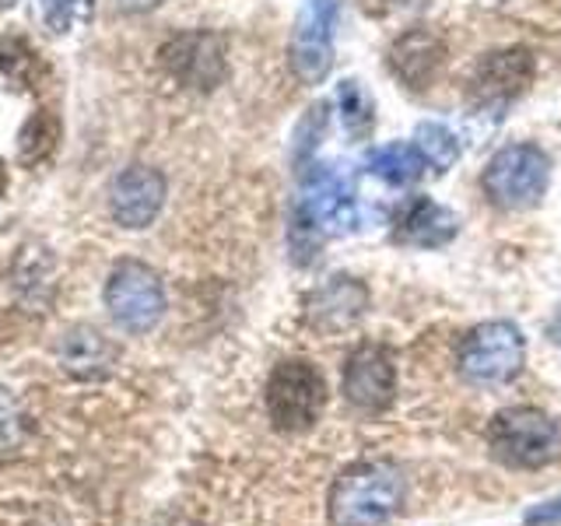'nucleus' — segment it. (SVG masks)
Returning <instances> with one entry per match:
<instances>
[{
  "mask_svg": "<svg viewBox=\"0 0 561 526\" xmlns=\"http://www.w3.org/2000/svg\"><path fill=\"white\" fill-rule=\"evenodd\" d=\"M488 449L502 467L540 470L561 456V428L537 408H505L488 425Z\"/></svg>",
  "mask_w": 561,
  "mask_h": 526,
  "instance_id": "3",
  "label": "nucleus"
},
{
  "mask_svg": "<svg viewBox=\"0 0 561 526\" xmlns=\"http://www.w3.org/2000/svg\"><path fill=\"white\" fill-rule=\"evenodd\" d=\"M39 11H43V22L53 32H67L75 22L88 18L92 0H39Z\"/></svg>",
  "mask_w": 561,
  "mask_h": 526,
  "instance_id": "23",
  "label": "nucleus"
},
{
  "mask_svg": "<svg viewBox=\"0 0 561 526\" xmlns=\"http://www.w3.org/2000/svg\"><path fill=\"white\" fill-rule=\"evenodd\" d=\"M341 393L355 411L379 414L397 397V365L379 344H358L344 362Z\"/></svg>",
  "mask_w": 561,
  "mask_h": 526,
  "instance_id": "11",
  "label": "nucleus"
},
{
  "mask_svg": "<svg viewBox=\"0 0 561 526\" xmlns=\"http://www.w3.org/2000/svg\"><path fill=\"white\" fill-rule=\"evenodd\" d=\"M526 362V341L516 323L491 320L473 327L456 347V368L470 386H502L519 376Z\"/></svg>",
  "mask_w": 561,
  "mask_h": 526,
  "instance_id": "5",
  "label": "nucleus"
},
{
  "mask_svg": "<svg viewBox=\"0 0 561 526\" xmlns=\"http://www.w3.org/2000/svg\"><path fill=\"white\" fill-rule=\"evenodd\" d=\"M158 60H162L165 75L175 84L190 88V92H215L228 78V57H225L221 35L204 32V28L172 35V39L158 49Z\"/></svg>",
  "mask_w": 561,
  "mask_h": 526,
  "instance_id": "8",
  "label": "nucleus"
},
{
  "mask_svg": "<svg viewBox=\"0 0 561 526\" xmlns=\"http://www.w3.org/2000/svg\"><path fill=\"white\" fill-rule=\"evenodd\" d=\"M105 309L127 333H148L165 316V288L148 263L123 260L105 281Z\"/></svg>",
  "mask_w": 561,
  "mask_h": 526,
  "instance_id": "6",
  "label": "nucleus"
},
{
  "mask_svg": "<svg viewBox=\"0 0 561 526\" xmlns=\"http://www.w3.org/2000/svg\"><path fill=\"white\" fill-rule=\"evenodd\" d=\"M446 60H449L446 39L425 25H414L403 35H397L390 46V57H386L390 75L408 88V92H428V88L443 78Z\"/></svg>",
  "mask_w": 561,
  "mask_h": 526,
  "instance_id": "12",
  "label": "nucleus"
},
{
  "mask_svg": "<svg viewBox=\"0 0 561 526\" xmlns=\"http://www.w3.org/2000/svg\"><path fill=\"white\" fill-rule=\"evenodd\" d=\"M32 67H39V57H35V49L28 43H22V39L0 43V70H4L18 88H28L35 81Z\"/></svg>",
  "mask_w": 561,
  "mask_h": 526,
  "instance_id": "22",
  "label": "nucleus"
},
{
  "mask_svg": "<svg viewBox=\"0 0 561 526\" xmlns=\"http://www.w3.org/2000/svg\"><path fill=\"white\" fill-rule=\"evenodd\" d=\"M162 0H116V8L119 11H127V14H140V11H154Z\"/></svg>",
  "mask_w": 561,
  "mask_h": 526,
  "instance_id": "25",
  "label": "nucleus"
},
{
  "mask_svg": "<svg viewBox=\"0 0 561 526\" xmlns=\"http://www.w3.org/2000/svg\"><path fill=\"white\" fill-rule=\"evenodd\" d=\"M165 204V175L151 165H127L110 190V210L123 228H148Z\"/></svg>",
  "mask_w": 561,
  "mask_h": 526,
  "instance_id": "13",
  "label": "nucleus"
},
{
  "mask_svg": "<svg viewBox=\"0 0 561 526\" xmlns=\"http://www.w3.org/2000/svg\"><path fill=\"white\" fill-rule=\"evenodd\" d=\"M60 145V119L49 110H39L25 119L22 134H18V162L22 165H39L46 158L57 151Z\"/></svg>",
  "mask_w": 561,
  "mask_h": 526,
  "instance_id": "18",
  "label": "nucleus"
},
{
  "mask_svg": "<svg viewBox=\"0 0 561 526\" xmlns=\"http://www.w3.org/2000/svg\"><path fill=\"white\" fill-rule=\"evenodd\" d=\"M403 495H408V484L393 464L365 460L347 467L330 484L327 513L333 526H379L400 513Z\"/></svg>",
  "mask_w": 561,
  "mask_h": 526,
  "instance_id": "1",
  "label": "nucleus"
},
{
  "mask_svg": "<svg viewBox=\"0 0 561 526\" xmlns=\"http://www.w3.org/2000/svg\"><path fill=\"white\" fill-rule=\"evenodd\" d=\"M460 232V218L432 197H411L393 218V242L411 250H443Z\"/></svg>",
  "mask_w": 561,
  "mask_h": 526,
  "instance_id": "14",
  "label": "nucleus"
},
{
  "mask_svg": "<svg viewBox=\"0 0 561 526\" xmlns=\"http://www.w3.org/2000/svg\"><path fill=\"white\" fill-rule=\"evenodd\" d=\"M365 309H368V288L358 277H344V274L330 277L306 302L309 323L327 333H337V330H347L351 323H358Z\"/></svg>",
  "mask_w": 561,
  "mask_h": 526,
  "instance_id": "15",
  "label": "nucleus"
},
{
  "mask_svg": "<svg viewBox=\"0 0 561 526\" xmlns=\"http://www.w3.org/2000/svg\"><path fill=\"white\" fill-rule=\"evenodd\" d=\"M302 175V197L295 204V215L306 218L323 239L327 236H344L358 225V207L355 193H351L347 180L330 165L312 162Z\"/></svg>",
  "mask_w": 561,
  "mask_h": 526,
  "instance_id": "9",
  "label": "nucleus"
},
{
  "mask_svg": "<svg viewBox=\"0 0 561 526\" xmlns=\"http://www.w3.org/2000/svg\"><path fill=\"white\" fill-rule=\"evenodd\" d=\"M548 338L561 347V309L554 312V320H551V327H548Z\"/></svg>",
  "mask_w": 561,
  "mask_h": 526,
  "instance_id": "26",
  "label": "nucleus"
},
{
  "mask_svg": "<svg viewBox=\"0 0 561 526\" xmlns=\"http://www.w3.org/2000/svg\"><path fill=\"white\" fill-rule=\"evenodd\" d=\"M337 110H341L344 134L351 140H368V137H373V127H376V102L362 88V81H355V78L341 81V88H337Z\"/></svg>",
  "mask_w": 561,
  "mask_h": 526,
  "instance_id": "19",
  "label": "nucleus"
},
{
  "mask_svg": "<svg viewBox=\"0 0 561 526\" xmlns=\"http://www.w3.org/2000/svg\"><path fill=\"white\" fill-rule=\"evenodd\" d=\"M414 148L425 155L428 169L438 175L449 172L456 165V158H460V140L443 123H421L414 130Z\"/></svg>",
  "mask_w": 561,
  "mask_h": 526,
  "instance_id": "20",
  "label": "nucleus"
},
{
  "mask_svg": "<svg viewBox=\"0 0 561 526\" xmlns=\"http://www.w3.org/2000/svg\"><path fill=\"white\" fill-rule=\"evenodd\" d=\"M330 105L327 102H316L306 110L302 123L295 127V140H291V165L295 172H306L312 162H316V148H320V140L327 134V116Z\"/></svg>",
  "mask_w": 561,
  "mask_h": 526,
  "instance_id": "21",
  "label": "nucleus"
},
{
  "mask_svg": "<svg viewBox=\"0 0 561 526\" xmlns=\"http://www.w3.org/2000/svg\"><path fill=\"white\" fill-rule=\"evenodd\" d=\"M397 4H411V0H397Z\"/></svg>",
  "mask_w": 561,
  "mask_h": 526,
  "instance_id": "28",
  "label": "nucleus"
},
{
  "mask_svg": "<svg viewBox=\"0 0 561 526\" xmlns=\"http://www.w3.org/2000/svg\"><path fill=\"white\" fill-rule=\"evenodd\" d=\"M263 411L280 435H302L316 428L327 411L323 373L306 358L277 362L267 376V386H263Z\"/></svg>",
  "mask_w": 561,
  "mask_h": 526,
  "instance_id": "2",
  "label": "nucleus"
},
{
  "mask_svg": "<svg viewBox=\"0 0 561 526\" xmlns=\"http://www.w3.org/2000/svg\"><path fill=\"white\" fill-rule=\"evenodd\" d=\"M337 0H302L291 32V70L302 84H320L333 70Z\"/></svg>",
  "mask_w": 561,
  "mask_h": 526,
  "instance_id": "10",
  "label": "nucleus"
},
{
  "mask_svg": "<svg viewBox=\"0 0 561 526\" xmlns=\"http://www.w3.org/2000/svg\"><path fill=\"white\" fill-rule=\"evenodd\" d=\"M365 165L373 175H379L382 183H390V186H414L421 175L428 172V162H425V155H421L414 145H382L376 148L373 155L365 158Z\"/></svg>",
  "mask_w": 561,
  "mask_h": 526,
  "instance_id": "17",
  "label": "nucleus"
},
{
  "mask_svg": "<svg viewBox=\"0 0 561 526\" xmlns=\"http://www.w3.org/2000/svg\"><path fill=\"white\" fill-rule=\"evenodd\" d=\"M8 190V172H4V162H0V193Z\"/></svg>",
  "mask_w": 561,
  "mask_h": 526,
  "instance_id": "27",
  "label": "nucleus"
},
{
  "mask_svg": "<svg viewBox=\"0 0 561 526\" xmlns=\"http://www.w3.org/2000/svg\"><path fill=\"white\" fill-rule=\"evenodd\" d=\"M534 78H537V57L526 46H505L488 53V57L478 60L467 81L470 105L478 113L502 116L519 95L530 92Z\"/></svg>",
  "mask_w": 561,
  "mask_h": 526,
  "instance_id": "7",
  "label": "nucleus"
},
{
  "mask_svg": "<svg viewBox=\"0 0 561 526\" xmlns=\"http://www.w3.org/2000/svg\"><path fill=\"white\" fill-rule=\"evenodd\" d=\"M60 362L67 373H75L81 379H102L113 373V362H116V347L102 338L99 330L92 327H78L70 330L64 344H60Z\"/></svg>",
  "mask_w": 561,
  "mask_h": 526,
  "instance_id": "16",
  "label": "nucleus"
},
{
  "mask_svg": "<svg viewBox=\"0 0 561 526\" xmlns=\"http://www.w3.org/2000/svg\"><path fill=\"white\" fill-rule=\"evenodd\" d=\"M526 523H530V526H551V523H561V499L543 502V505L530 508V513H526Z\"/></svg>",
  "mask_w": 561,
  "mask_h": 526,
  "instance_id": "24",
  "label": "nucleus"
},
{
  "mask_svg": "<svg viewBox=\"0 0 561 526\" xmlns=\"http://www.w3.org/2000/svg\"><path fill=\"white\" fill-rule=\"evenodd\" d=\"M484 193L502 210H530L551 186V155L537 145H505L484 165Z\"/></svg>",
  "mask_w": 561,
  "mask_h": 526,
  "instance_id": "4",
  "label": "nucleus"
}]
</instances>
